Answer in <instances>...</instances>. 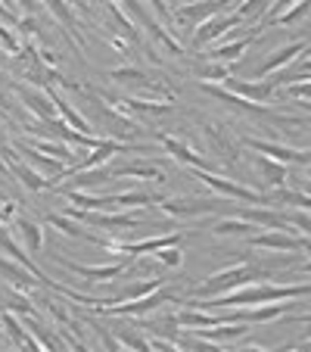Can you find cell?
<instances>
[{
    "label": "cell",
    "instance_id": "1",
    "mask_svg": "<svg viewBox=\"0 0 311 352\" xmlns=\"http://www.w3.org/2000/svg\"><path fill=\"white\" fill-rule=\"evenodd\" d=\"M265 278H268V268L255 265V262H240V265L221 268V272H215L209 280H203V284L190 287V290H187V296H193V299H209V296H218V293L237 290V287L255 284V280H265Z\"/></svg>",
    "mask_w": 311,
    "mask_h": 352
},
{
    "label": "cell",
    "instance_id": "2",
    "mask_svg": "<svg viewBox=\"0 0 311 352\" xmlns=\"http://www.w3.org/2000/svg\"><path fill=\"white\" fill-rule=\"evenodd\" d=\"M174 299V290H168L165 284L159 287V290L146 293V296H137V299H128V302H115V306L103 309L100 315H106V318H137V315H146V312H156L159 306H165V302H172Z\"/></svg>",
    "mask_w": 311,
    "mask_h": 352
},
{
    "label": "cell",
    "instance_id": "3",
    "mask_svg": "<svg viewBox=\"0 0 311 352\" xmlns=\"http://www.w3.org/2000/svg\"><path fill=\"white\" fill-rule=\"evenodd\" d=\"M193 175H196L205 187H212L215 193H221V197L243 199V203H268V193H255V190H249V187L237 184V181H227V178H221V175L209 172V168H193Z\"/></svg>",
    "mask_w": 311,
    "mask_h": 352
},
{
    "label": "cell",
    "instance_id": "4",
    "mask_svg": "<svg viewBox=\"0 0 311 352\" xmlns=\"http://www.w3.org/2000/svg\"><path fill=\"white\" fill-rule=\"evenodd\" d=\"M66 215L78 221H87V225H97V228H106V231H122V228H140V215L131 212H93V209H69Z\"/></svg>",
    "mask_w": 311,
    "mask_h": 352
},
{
    "label": "cell",
    "instance_id": "5",
    "mask_svg": "<svg viewBox=\"0 0 311 352\" xmlns=\"http://www.w3.org/2000/svg\"><path fill=\"white\" fill-rule=\"evenodd\" d=\"M54 259H56V265H62L66 272L78 274V278H84V280H115L119 274L128 272V259H125V256H122L119 262H113V265H78V262L66 259V256H54Z\"/></svg>",
    "mask_w": 311,
    "mask_h": 352
},
{
    "label": "cell",
    "instance_id": "6",
    "mask_svg": "<svg viewBox=\"0 0 311 352\" xmlns=\"http://www.w3.org/2000/svg\"><path fill=\"white\" fill-rule=\"evenodd\" d=\"M159 209L174 219H199L218 209V199H196V197H178V199H162L159 197Z\"/></svg>",
    "mask_w": 311,
    "mask_h": 352
},
{
    "label": "cell",
    "instance_id": "7",
    "mask_svg": "<svg viewBox=\"0 0 311 352\" xmlns=\"http://www.w3.org/2000/svg\"><path fill=\"white\" fill-rule=\"evenodd\" d=\"M240 25H243V19H240L237 13H215V16H209V19H205L203 25H196V32H193V47L212 44L215 38L227 34V28H240Z\"/></svg>",
    "mask_w": 311,
    "mask_h": 352
},
{
    "label": "cell",
    "instance_id": "8",
    "mask_svg": "<svg viewBox=\"0 0 311 352\" xmlns=\"http://www.w3.org/2000/svg\"><path fill=\"white\" fill-rule=\"evenodd\" d=\"M246 144L262 156H271V160L284 162V166H311V150L302 153V150H292V146H284V144H274V140H255L249 138Z\"/></svg>",
    "mask_w": 311,
    "mask_h": 352
},
{
    "label": "cell",
    "instance_id": "9",
    "mask_svg": "<svg viewBox=\"0 0 311 352\" xmlns=\"http://www.w3.org/2000/svg\"><path fill=\"white\" fill-rule=\"evenodd\" d=\"M0 274L7 278V287H13V290L25 293V296H32L34 287L41 284V280L34 278V274L28 272V268L22 265L19 259H13V256H3V253H0Z\"/></svg>",
    "mask_w": 311,
    "mask_h": 352
},
{
    "label": "cell",
    "instance_id": "10",
    "mask_svg": "<svg viewBox=\"0 0 311 352\" xmlns=\"http://www.w3.org/2000/svg\"><path fill=\"white\" fill-rule=\"evenodd\" d=\"M249 243L255 250H274V253H296L302 250V237L290 231H280V228H271L265 234H249Z\"/></svg>",
    "mask_w": 311,
    "mask_h": 352
},
{
    "label": "cell",
    "instance_id": "11",
    "mask_svg": "<svg viewBox=\"0 0 311 352\" xmlns=\"http://www.w3.org/2000/svg\"><path fill=\"white\" fill-rule=\"evenodd\" d=\"M47 221H50V225H54L60 234H66V237H72V240H84V243H97V246H106V250H109V243H113V240H106V237H100V234L87 231V228H81V221H78V219H72V215L50 212V215H47Z\"/></svg>",
    "mask_w": 311,
    "mask_h": 352
},
{
    "label": "cell",
    "instance_id": "12",
    "mask_svg": "<svg viewBox=\"0 0 311 352\" xmlns=\"http://www.w3.org/2000/svg\"><path fill=\"white\" fill-rule=\"evenodd\" d=\"M224 87L231 94H237V97L249 100V103H268V100L277 94V87H274L271 78H258V81H249V85H246V81H237V78H227Z\"/></svg>",
    "mask_w": 311,
    "mask_h": 352
},
{
    "label": "cell",
    "instance_id": "13",
    "mask_svg": "<svg viewBox=\"0 0 311 352\" xmlns=\"http://www.w3.org/2000/svg\"><path fill=\"white\" fill-rule=\"evenodd\" d=\"M224 7H227L224 0H193V3H184V7L174 13V19L184 22L187 28H196V25H203L209 16L221 13Z\"/></svg>",
    "mask_w": 311,
    "mask_h": 352
},
{
    "label": "cell",
    "instance_id": "14",
    "mask_svg": "<svg viewBox=\"0 0 311 352\" xmlns=\"http://www.w3.org/2000/svg\"><path fill=\"white\" fill-rule=\"evenodd\" d=\"M193 337H203L209 343H233V340L249 333V321H227V324H212V327H193Z\"/></svg>",
    "mask_w": 311,
    "mask_h": 352
},
{
    "label": "cell",
    "instance_id": "15",
    "mask_svg": "<svg viewBox=\"0 0 311 352\" xmlns=\"http://www.w3.org/2000/svg\"><path fill=\"white\" fill-rule=\"evenodd\" d=\"M16 94H19L22 103H25V107L38 116V122L56 119V107H54V100H50V94L38 91V87H25V85H16Z\"/></svg>",
    "mask_w": 311,
    "mask_h": 352
},
{
    "label": "cell",
    "instance_id": "16",
    "mask_svg": "<svg viewBox=\"0 0 311 352\" xmlns=\"http://www.w3.org/2000/svg\"><path fill=\"white\" fill-rule=\"evenodd\" d=\"M122 150H125V144H119V140H113V138H103V144L100 146H93L91 153L84 156V160L81 162H75L72 168H69V175H78V172H87V168H100V166H106L109 160H113L115 153H122Z\"/></svg>",
    "mask_w": 311,
    "mask_h": 352
},
{
    "label": "cell",
    "instance_id": "17",
    "mask_svg": "<svg viewBox=\"0 0 311 352\" xmlns=\"http://www.w3.org/2000/svg\"><path fill=\"white\" fill-rule=\"evenodd\" d=\"M13 234H16V240L22 243V250H28V253H41V250H44V231H41L38 221L25 219V215H16L13 219Z\"/></svg>",
    "mask_w": 311,
    "mask_h": 352
},
{
    "label": "cell",
    "instance_id": "18",
    "mask_svg": "<svg viewBox=\"0 0 311 352\" xmlns=\"http://www.w3.org/2000/svg\"><path fill=\"white\" fill-rule=\"evenodd\" d=\"M305 50V41H292V44H286V47H280L274 56H268L265 63H262V69L255 72V78H268V75H274V72H280L284 66H290L292 60H296L299 54Z\"/></svg>",
    "mask_w": 311,
    "mask_h": 352
},
{
    "label": "cell",
    "instance_id": "19",
    "mask_svg": "<svg viewBox=\"0 0 311 352\" xmlns=\"http://www.w3.org/2000/svg\"><path fill=\"white\" fill-rule=\"evenodd\" d=\"M255 41V34H243V38H233L231 44H221V47H212V50H205V60H215V63H233L249 50V44Z\"/></svg>",
    "mask_w": 311,
    "mask_h": 352
},
{
    "label": "cell",
    "instance_id": "20",
    "mask_svg": "<svg viewBox=\"0 0 311 352\" xmlns=\"http://www.w3.org/2000/svg\"><path fill=\"white\" fill-rule=\"evenodd\" d=\"M47 94H50V100H54L56 116H60V119L66 122V125H72L75 131H81V134H97V128H93L91 122H87L84 116L78 113V109H72V107H69V103H66V100L60 97V94H56V91H47Z\"/></svg>",
    "mask_w": 311,
    "mask_h": 352
},
{
    "label": "cell",
    "instance_id": "21",
    "mask_svg": "<svg viewBox=\"0 0 311 352\" xmlns=\"http://www.w3.org/2000/svg\"><path fill=\"white\" fill-rule=\"evenodd\" d=\"M159 144H162V150H168V153H172L178 162H184V166H190V168H209V162H205L203 156L193 153L190 146H184L181 140L168 138V134H159Z\"/></svg>",
    "mask_w": 311,
    "mask_h": 352
},
{
    "label": "cell",
    "instance_id": "22",
    "mask_svg": "<svg viewBox=\"0 0 311 352\" xmlns=\"http://www.w3.org/2000/svg\"><path fill=\"white\" fill-rule=\"evenodd\" d=\"M143 178V181H165V168L156 166V162H128V166L113 168V178Z\"/></svg>",
    "mask_w": 311,
    "mask_h": 352
},
{
    "label": "cell",
    "instance_id": "23",
    "mask_svg": "<svg viewBox=\"0 0 311 352\" xmlns=\"http://www.w3.org/2000/svg\"><path fill=\"white\" fill-rule=\"evenodd\" d=\"M255 228H258L255 221L243 219V215H240V219L227 215V219L215 221V225H212V234H215V237H240V234H243V237H249V234H255Z\"/></svg>",
    "mask_w": 311,
    "mask_h": 352
},
{
    "label": "cell",
    "instance_id": "24",
    "mask_svg": "<svg viewBox=\"0 0 311 352\" xmlns=\"http://www.w3.org/2000/svg\"><path fill=\"white\" fill-rule=\"evenodd\" d=\"M252 166L258 168V172L265 175V181L271 187H286V166L277 160H271V156H262L255 153V160H252Z\"/></svg>",
    "mask_w": 311,
    "mask_h": 352
},
{
    "label": "cell",
    "instance_id": "25",
    "mask_svg": "<svg viewBox=\"0 0 311 352\" xmlns=\"http://www.w3.org/2000/svg\"><path fill=\"white\" fill-rule=\"evenodd\" d=\"M268 203H284V206H292V209H311V193L290 190V187H274L268 193Z\"/></svg>",
    "mask_w": 311,
    "mask_h": 352
},
{
    "label": "cell",
    "instance_id": "26",
    "mask_svg": "<svg viewBox=\"0 0 311 352\" xmlns=\"http://www.w3.org/2000/svg\"><path fill=\"white\" fill-rule=\"evenodd\" d=\"M13 175H16V178H19V181H22V184H25V187H28V190H34V193H38V190H47V187H56V184H54V181L47 178V175L34 172V168H28V166H25V162H19V160H16V162H13Z\"/></svg>",
    "mask_w": 311,
    "mask_h": 352
},
{
    "label": "cell",
    "instance_id": "27",
    "mask_svg": "<svg viewBox=\"0 0 311 352\" xmlns=\"http://www.w3.org/2000/svg\"><path fill=\"white\" fill-rule=\"evenodd\" d=\"M3 327H7V333H10V340H13V346H19V349H41V343L32 337V333H25L22 331V324L16 321V315L13 312H3Z\"/></svg>",
    "mask_w": 311,
    "mask_h": 352
},
{
    "label": "cell",
    "instance_id": "28",
    "mask_svg": "<svg viewBox=\"0 0 311 352\" xmlns=\"http://www.w3.org/2000/svg\"><path fill=\"white\" fill-rule=\"evenodd\" d=\"M109 78L113 81H119V85H140V87H146V91H159V81H150V75H143L140 69H131V66H125V69H113L109 72Z\"/></svg>",
    "mask_w": 311,
    "mask_h": 352
},
{
    "label": "cell",
    "instance_id": "29",
    "mask_svg": "<svg viewBox=\"0 0 311 352\" xmlns=\"http://www.w3.org/2000/svg\"><path fill=\"white\" fill-rule=\"evenodd\" d=\"M243 219H249V221H255L258 228H280V231H290V228H286V219L280 212H271V209H243Z\"/></svg>",
    "mask_w": 311,
    "mask_h": 352
},
{
    "label": "cell",
    "instance_id": "30",
    "mask_svg": "<svg viewBox=\"0 0 311 352\" xmlns=\"http://www.w3.org/2000/svg\"><path fill=\"white\" fill-rule=\"evenodd\" d=\"M32 146H38L41 153L54 156V160H62V162H66V166L75 160V150H72V144H66V140H47V138H38Z\"/></svg>",
    "mask_w": 311,
    "mask_h": 352
},
{
    "label": "cell",
    "instance_id": "31",
    "mask_svg": "<svg viewBox=\"0 0 311 352\" xmlns=\"http://www.w3.org/2000/svg\"><path fill=\"white\" fill-rule=\"evenodd\" d=\"M41 3H47V10H50V13H54L56 19L69 28V32H75V28H78V19H75L72 7H69L66 0H41Z\"/></svg>",
    "mask_w": 311,
    "mask_h": 352
},
{
    "label": "cell",
    "instance_id": "32",
    "mask_svg": "<svg viewBox=\"0 0 311 352\" xmlns=\"http://www.w3.org/2000/svg\"><path fill=\"white\" fill-rule=\"evenodd\" d=\"M308 16H311V0H296L286 13L277 16V22H280V25H296V22L308 19Z\"/></svg>",
    "mask_w": 311,
    "mask_h": 352
},
{
    "label": "cell",
    "instance_id": "33",
    "mask_svg": "<svg viewBox=\"0 0 311 352\" xmlns=\"http://www.w3.org/2000/svg\"><path fill=\"white\" fill-rule=\"evenodd\" d=\"M115 340H119L122 346H134V349H152L150 346V340L146 337H140L137 331H128V327H115Z\"/></svg>",
    "mask_w": 311,
    "mask_h": 352
},
{
    "label": "cell",
    "instance_id": "34",
    "mask_svg": "<svg viewBox=\"0 0 311 352\" xmlns=\"http://www.w3.org/2000/svg\"><path fill=\"white\" fill-rule=\"evenodd\" d=\"M156 262H162L165 268H178L181 262H184V256H181V250L178 246H162V250H156Z\"/></svg>",
    "mask_w": 311,
    "mask_h": 352
},
{
    "label": "cell",
    "instance_id": "35",
    "mask_svg": "<svg viewBox=\"0 0 311 352\" xmlns=\"http://www.w3.org/2000/svg\"><path fill=\"white\" fill-rule=\"evenodd\" d=\"M203 78L205 81H227L231 78V69H227V63H221V66H205Z\"/></svg>",
    "mask_w": 311,
    "mask_h": 352
},
{
    "label": "cell",
    "instance_id": "36",
    "mask_svg": "<svg viewBox=\"0 0 311 352\" xmlns=\"http://www.w3.org/2000/svg\"><path fill=\"white\" fill-rule=\"evenodd\" d=\"M286 221H292V225L305 228V234H308V237H311V215H305V212H292Z\"/></svg>",
    "mask_w": 311,
    "mask_h": 352
},
{
    "label": "cell",
    "instance_id": "37",
    "mask_svg": "<svg viewBox=\"0 0 311 352\" xmlns=\"http://www.w3.org/2000/svg\"><path fill=\"white\" fill-rule=\"evenodd\" d=\"M0 22H10V25L16 28V22H19V16L13 13L10 7H3V0H0Z\"/></svg>",
    "mask_w": 311,
    "mask_h": 352
},
{
    "label": "cell",
    "instance_id": "38",
    "mask_svg": "<svg viewBox=\"0 0 311 352\" xmlns=\"http://www.w3.org/2000/svg\"><path fill=\"white\" fill-rule=\"evenodd\" d=\"M16 215V206L13 203H7V206H0V221H10Z\"/></svg>",
    "mask_w": 311,
    "mask_h": 352
},
{
    "label": "cell",
    "instance_id": "39",
    "mask_svg": "<svg viewBox=\"0 0 311 352\" xmlns=\"http://www.w3.org/2000/svg\"><path fill=\"white\" fill-rule=\"evenodd\" d=\"M286 321H299V324H311V312H305V315H290Z\"/></svg>",
    "mask_w": 311,
    "mask_h": 352
},
{
    "label": "cell",
    "instance_id": "40",
    "mask_svg": "<svg viewBox=\"0 0 311 352\" xmlns=\"http://www.w3.org/2000/svg\"><path fill=\"white\" fill-rule=\"evenodd\" d=\"M16 3H19V7L25 10V13H32V10H34V3H32V0H16Z\"/></svg>",
    "mask_w": 311,
    "mask_h": 352
},
{
    "label": "cell",
    "instance_id": "41",
    "mask_svg": "<svg viewBox=\"0 0 311 352\" xmlns=\"http://www.w3.org/2000/svg\"><path fill=\"white\" fill-rule=\"evenodd\" d=\"M302 250H305V256L311 259V237H302Z\"/></svg>",
    "mask_w": 311,
    "mask_h": 352
},
{
    "label": "cell",
    "instance_id": "42",
    "mask_svg": "<svg viewBox=\"0 0 311 352\" xmlns=\"http://www.w3.org/2000/svg\"><path fill=\"white\" fill-rule=\"evenodd\" d=\"M292 122H296V125H308L311 128V116H308V119H292Z\"/></svg>",
    "mask_w": 311,
    "mask_h": 352
},
{
    "label": "cell",
    "instance_id": "43",
    "mask_svg": "<svg viewBox=\"0 0 311 352\" xmlns=\"http://www.w3.org/2000/svg\"><path fill=\"white\" fill-rule=\"evenodd\" d=\"M302 274H311V259H308V262H305V265H302Z\"/></svg>",
    "mask_w": 311,
    "mask_h": 352
},
{
    "label": "cell",
    "instance_id": "44",
    "mask_svg": "<svg viewBox=\"0 0 311 352\" xmlns=\"http://www.w3.org/2000/svg\"><path fill=\"white\" fill-rule=\"evenodd\" d=\"M302 72H311V60H305V63H302Z\"/></svg>",
    "mask_w": 311,
    "mask_h": 352
},
{
    "label": "cell",
    "instance_id": "45",
    "mask_svg": "<svg viewBox=\"0 0 311 352\" xmlns=\"http://www.w3.org/2000/svg\"><path fill=\"white\" fill-rule=\"evenodd\" d=\"M174 3H181V7H184V3H193V0H174Z\"/></svg>",
    "mask_w": 311,
    "mask_h": 352
},
{
    "label": "cell",
    "instance_id": "46",
    "mask_svg": "<svg viewBox=\"0 0 311 352\" xmlns=\"http://www.w3.org/2000/svg\"><path fill=\"white\" fill-rule=\"evenodd\" d=\"M224 3H231V0H224Z\"/></svg>",
    "mask_w": 311,
    "mask_h": 352
}]
</instances>
